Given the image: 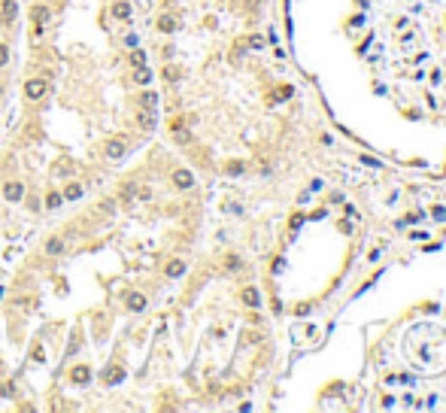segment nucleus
I'll return each instance as SVG.
<instances>
[{
    "mask_svg": "<svg viewBox=\"0 0 446 413\" xmlns=\"http://www.w3.org/2000/svg\"><path fill=\"white\" fill-rule=\"evenodd\" d=\"M388 0H349V9L334 13L340 21L355 28L361 18H368L373 9H380ZM410 13L392 28V33L376 46L373 55L364 64H380L385 91H401L404 79L413 88L419 67H425L416 88H428V97L422 110H446V0H404Z\"/></svg>",
    "mask_w": 446,
    "mask_h": 413,
    "instance_id": "f257e3e1",
    "label": "nucleus"
},
{
    "mask_svg": "<svg viewBox=\"0 0 446 413\" xmlns=\"http://www.w3.org/2000/svg\"><path fill=\"white\" fill-rule=\"evenodd\" d=\"M46 95H49V82H46L43 76L28 79V82H25V100H43Z\"/></svg>",
    "mask_w": 446,
    "mask_h": 413,
    "instance_id": "f03ea898",
    "label": "nucleus"
},
{
    "mask_svg": "<svg viewBox=\"0 0 446 413\" xmlns=\"http://www.w3.org/2000/svg\"><path fill=\"white\" fill-rule=\"evenodd\" d=\"M124 152H128V143H124L122 137H112V140L104 143V155L109 158V161H119V158H124Z\"/></svg>",
    "mask_w": 446,
    "mask_h": 413,
    "instance_id": "7ed1b4c3",
    "label": "nucleus"
},
{
    "mask_svg": "<svg viewBox=\"0 0 446 413\" xmlns=\"http://www.w3.org/2000/svg\"><path fill=\"white\" fill-rule=\"evenodd\" d=\"M3 198H6L9 204H18L21 198H25V182H18V179L3 182Z\"/></svg>",
    "mask_w": 446,
    "mask_h": 413,
    "instance_id": "20e7f679",
    "label": "nucleus"
},
{
    "mask_svg": "<svg viewBox=\"0 0 446 413\" xmlns=\"http://www.w3.org/2000/svg\"><path fill=\"white\" fill-rule=\"evenodd\" d=\"M124 307H128L131 313H143V310L149 307V298H146V295H140V292H131L128 298H124Z\"/></svg>",
    "mask_w": 446,
    "mask_h": 413,
    "instance_id": "39448f33",
    "label": "nucleus"
},
{
    "mask_svg": "<svg viewBox=\"0 0 446 413\" xmlns=\"http://www.w3.org/2000/svg\"><path fill=\"white\" fill-rule=\"evenodd\" d=\"M131 82H134V85H140V88H149V82H152V70H149V64H143V67H134Z\"/></svg>",
    "mask_w": 446,
    "mask_h": 413,
    "instance_id": "423d86ee",
    "label": "nucleus"
},
{
    "mask_svg": "<svg viewBox=\"0 0 446 413\" xmlns=\"http://www.w3.org/2000/svg\"><path fill=\"white\" fill-rule=\"evenodd\" d=\"M173 186H176V189H191V186H194L191 170H185V167H176V170H173Z\"/></svg>",
    "mask_w": 446,
    "mask_h": 413,
    "instance_id": "0eeeda50",
    "label": "nucleus"
},
{
    "mask_svg": "<svg viewBox=\"0 0 446 413\" xmlns=\"http://www.w3.org/2000/svg\"><path fill=\"white\" fill-rule=\"evenodd\" d=\"M70 380L76 386H88L91 383V368H88V365H76V368L70 371Z\"/></svg>",
    "mask_w": 446,
    "mask_h": 413,
    "instance_id": "6e6552de",
    "label": "nucleus"
},
{
    "mask_svg": "<svg viewBox=\"0 0 446 413\" xmlns=\"http://www.w3.org/2000/svg\"><path fill=\"white\" fill-rule=\"evenodd\" d=\"M18 0H3V3H0V18H3V21H15L18 18Z\"/></svg>",
    "mask_w": 446,
    "mask_h": 413,
    "instance_id": "1a4fd4ad",
    "label": "nucleus"
},
{
    "mask_svg": "<svg viewBox=\"0 0 446 413\" xmlns=\"http://www.w3.org/2000/svg\"><path fill=\"white\" fill-rule=\"evenodd\" d=\"M52 174L55 176H70V174H76V161H73V158H61V161H55Z\"/></svg>",
    "mask_w": 446,
    "mask_h": 413,
    "instance_id": "9d476101",
    "label": "nucleus"
},
{
    "mask_svg": "<svg viewBox=\"0 0 446 413\" xmlns=\"http://www.w3.org/2000/svg\"><path fill=\"white\" fill-rule=\"evenodd\" d=\"M43 206H46V210H58V206H64V194L55 191V189H49V191H46V198H43Z\"/></svg>",
    "mask_w": 446,
    "mask_h": 413,
    "instance_id": "9b49d317",
    "label": "nucleus"
},
{
    "mask_svg": "<svg viewBox=\"0 0 446 413\" xmlns=\"http://www.w3.org/2000/svg\"><path fill=\"white\" fill-rule=\"evenodd\" d=\"M82 182H76V179H70V182H67V189L61 191L64 194V201H79V198H82Z\"/></svg>",
    "mask_w": 446,
    "mask_h": 413,
    "instance_id": "f8f14e48",
    "label": "nucleus"
},
{
    "mask_svg": "<svg viewBox=\"0 0 446 413\" xmlns=\"http://www.w3.org/2000/svg\"><path fill=\"white\" fill-rule=\"evenodd\" d=\"M109 13H112V18H119V21H124V18H131V3H128V0H116V3H112V9H109Z\"/></svg>",
    "mask_w": 446,
    "mask_h": 413,
    "instance_id": "ddd939ff",
    "label": "nucleus"
},
{
    "mask_svg": "<svg viewBox=\"0 0 446 413\" xmlns=\"http://www.w3.org/2000/svg\"><path fill=\"white\" fill-rule=\"evenodd\" d=\"M122 380H124V368H119V365H112V368L104 374V383L107 386H119Z\"/></svg>",
    "mask_w": 446,
    "mask_h": 413,
    "instance_id": "4468645a",
    "label": "nucleus"
},
{
    "mask_svg": "<svg viewBox=\"0 0 446 413\" xmlns=\"http://www.w3.org/2000/svg\"><path fill=\"white\" fill-rule=\"evenodd\" d=\"M137 125H140V131H155V116H152V110H140Z\"/></svg>",
    "mask_w": 446,
    "mask_h": 413,
    "instance_id": "2eb2a0df",
    "label": "nucleus"
},
{
    "mask_svg": "<svg viewBox=\"0 0 446 413\" xmlns=\"http://www.w3.org/2000/svg\"><path fill=\"white\" fill-rule=\"evenodd\" d=\"M43 249L49 252V255H61V252H64V237H49L43 243Z\"/></svg>",
    "mask_w": 446,
    "mask_h": 413,
    "instance_id": "dca6fc26",
    "label": "nucleus"
},
{
    "mask_svg": "<svg viewBox=\"0 0 446 413\" xmlns=\"http://www.w3.org/2000/svg\"><path fill=\"white\" fill-rule=\"evenodd\" d=\"M167 277L170 280H176V277H182V273H185V261H179V258H173V261H170V265H167Z\"/></svg>",
    "mask_w": 446,
    "mask_h": 413,
    "instance_id": "f3484780",
    "label": "nucleus"
},
{
    "mask_svg": "<svg viewBox=\"0 0 446 413\" xmlns=\"http://www.w3.org/2000/svg\"><path fill=\"white\" fill-rule=\"evenodd\" d=\"M134 194H137V182H124L122 191H119V201H122V204H131Z\"/></svg>",
    "mask_w": 446,
    "mask_h": 413,
    "instance_id": "a211bd4d",
    "label": "nucleus"
},
{
    "mask_svg": "<svg viewBox=\"0 0 446 413\" xmlns=\"http://www.w3.org/2000/svg\"><path fill=\"white\" fill-rule=\"evenodd\" d=\"M155 103H158V95H155V91H143V95H140V107H143V110H155Z\"/></svg>",
    "mask_w": 446,
    "mask_h": 413,
    "instance_id": "6ab92c4d",
    "label": "nucleus"
},
{
    "mask_svg": "<svg viewBox=\"0 0 446 413\" xmlns=\"http://www.w3.org/2000/svg\"><path fill=\"white\" fill-rule=\"evenodd\" d=\"M146 58H149V55H146L143 49H134V52H131V58H128V61H131L134 67H143V64H149Z\"/></svg>",
    "mask_w": 446,
    "mask_h": 413,
    "instance_id": "aec40b11",
    "label": "nucleus"
},
{
    "mask_svg": "<svg viewBox=\"0 0 446 413\" xmlns=\"http://www.w3.org/2000/svg\"><path fill=\"white\" fill-rule=\"evenodd\" d=\"M176 28V21H173V16H161L158 18V31H164V33H170Z\"/></svg>",
    "mask_w": 446,
    "mask_h": 413,
    "instance_id": "412c9836",
    "label": "nucleus"
},
{
    "mask_svg": "<svg viewBox=\"0 0 446 413\" xmlns=\"http://www.w3.org/2000/svg\"><path fill=\"white\" fill-rule=\"evenodd\" d=\"M21 201H25V206H28V210H31V213H40V210H43V204H40V198H33V194H28V198H21Z\"/></svg>",
    "mask_w": 446,
    "mask_h": 413,
    "instance_id": "4be33fe9",
    "label": "nucleus"
},
{
    "mask_svg": "<svg viewBox=\"0 0 446 413\" xmlns=\"http://www.w3.org/2000/svg\"><path fill=\"white\" fill-rule=\"evenodd\" d=\"M116 204H119V201H112V198H107V201H100V210H104L107 216H112V213H116Z\"/></svg>",
    "mask_w": 446,
    "mask_h": 413,
    "instance_id": "5701e85b",
    "label": "nucleus"
},
{
    "mask_svg": "<svg viewBox=\"0 0 446 413\" xmlns=\"http://www.w3.org/2000/svg\"><path fill=\"white\" fill-rule=\"evenodd\" d=\"M33 18H37V25H43V21L49 18V13H46V6H33Z\"/></svg>",
    "mask_w": 446,
    "mask_h": 413,
    "instance_id": "b1692460",
    "label": "nucleus"
},
{
    "mask_svg": "<svg viewBox=\"0 0 446 413\" xmlns=\"http://www.w3.org/2000/svg\"><path fill=\"white\" fill-rule=\"evenodd\" d=\"M6 64H9V49L0 43V67H6Z\"/></svg>",
    "mask_w": 446,
    "mask_h": 413,
    "instance_id": "393cba45",
    "label": "nucleus"
},
{
    "mask_svg": "<svg viewBox=\"0 0 446 413\" xmlns=\"http://www.w3.org/2000/svg\"><path fill=\"white\" fill-rule=\"evenodd\" d=\"M137 198H140V201H149V198H152V191H149V189H137Z\"/></svg>",
    "mask_w": 446,
    "mask_h": 413,
    "instance_id": "a878e982",
    "label": "nucleus"
},
{
    "mask_svg": "<svg viewBox=\"0 0 446 413\" xmlns=\"http://www.w3.org/2000/svg\"><path fill=\"white\" fill-rule=\"evenodd\" d=\"M124 46H131V49H137V33H128V37H124Z\"/></svg>",
    "mask_w": 446,
    "mask_h": 413,
    "instance_id": "bb28decb",
    "label": "nucleus"
},
{
    "mask_svg": "<svg viewBox=\"0 0 446 413\" xmlns=\"http://www.w3.org/2000/svg\"><path fill=\"white\" fill-rule=\"evenodd\" d=\"M0 97H3V82H0Z\"/></svg>",
    "mask_w": 446,
    "mask_h": 413,
    "instance_id": "cd10ccee",
    "label": "nucleus"
}]
</instances>
